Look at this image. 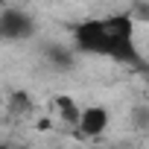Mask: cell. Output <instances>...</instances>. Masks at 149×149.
I'll return each mask as SVG.
<instances>
[{
	"mask_svg": "<svg viewBox=\"0 0 149 149\" xmlns=\"http://www.w3.org/2000/svg\"><path fill=\"white\" fill-rule=\"evenodd\" d=\"M73 38H76V47L82 53H91V56H108V29L102 24V18H88L82 24H76L73 29Z\"/></svg>",
	"mask_w": 149,
	"mask_h": 149,
	"instance_id": "obj_1",
	"label": "cell"
},
{
	"mask_svg": "<svg viewBox=\"0 0 149 149\" xmlns=\"http://www.w3.org/2000/svg\"><path fill=\"white\" fill-rule=\"evenodd\" d=\"M35 32V21L26 9L18 6H3L0 12V38L6 41H26Z\"/></svg>",
	"mask_w": 149,
	"mask_h": 149,
	"instance_id": "obj_2",
	"label": "cell"
},
{
	"mask_svg": "<svg viewBox=\"0 0 149 149\" xmlns=\"http://www.w3.org/2000/svg\"><path fill=\"white\" fill-rule=\"evenodd\" d=\"M105 129H108V108H102V105H88V108L79 111L76 132H79L82 137H100Z\"/></svg>",
	"mask_w": 149,
	"mask_h": 149,
	"instance_id": "obj_3",
	"label": "cell"
},
{
	"mask_svg": "<svg viewBox=\"0 0 149 149\" xmlns=\"http://www.w3.org/2000/svg\"><path fill=\"white\" fill-rule=\"evenodd\" d=\"M53 111H56V117L58 120H64V123H70V126H76V120H79V105L73 102V97H67V94H58L56 100H53Z\"/></svg>",
	"mask_w": 149,
	"mask_h": 149,
	"instance_id": "obj_4",
	"label": "cell"
},
{
	"mask_svg": "<svg viewBox=\"0 0 149 149\" xmlns=\"http://www.w3.org/2000/svg\"><path fill=\"white\" fill-rule=\"evenodd\" d=\"M9 108H12L15 114H21V111H29V108H32V100H29L24 91H15V94L9 97Z\"/></svg>",
	"mask_w": 149,
	"mask_h": 149,
	"instance_id": "obj_5",
	"label": "cell"
},
{
	"mask_svg": "<svg viewBox=\"0 0 149 149\" xmlns=\"http://www.w3.org/2000/svg\"><path fill=\"white\" fill-rule=\"evenodd\" d=\"M0 149H15V146L12 143H0Z\"/></svg>",
	"mask_w": 149,
	"mask_h": 149,
	"instance_id": "obj_6",
	"label": "cell"
},
{
	"mask_svg": "<svg viewBox=\"0 0 149 149\" xmlns=\"http://www.w3.org/2000/svg\"><path fill=\"white\" fill-rule=\"evenodd\" d=\"M0 12H3V6H0Z\"/></svg>",
	"mask_w": 149,
	"mask_h": 149,
	"instance_id": "obj_7",
	"label": "cell"
}]
</instances>
